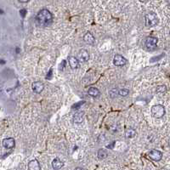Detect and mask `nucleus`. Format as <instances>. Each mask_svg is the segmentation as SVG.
I'll list each match as a JSON object with an SVG mask.
<instances>
[{"label": "nucleus", "instance_id": "obj_1", "mask_svg": "<svg viewBox=\"0 0 170 170\" xmlns=\"http://www.w3.org/2000/svg\"><path fill=\"white\" fill-rule=\"evenodd\" d=\"M35 21H36V23L37 26L45 27L49 26L52 23L53 15L49 12V10H48L47 9H43L36 15Z\"/></svg>", "mask_w": 170, "mask_h": 170}, {"label": "nucleus", "instance_id": "obj_2", "mask_svg": "<svg viewBox=\"0 0 170 170\" xmlns=\"http://www.w3.org/2000/svg\"><path fill=\"white\" fill-rule=\"evenodd\" d=\"M145 26L149 27H152L157 25L158 23V18L155 13H148L145 15Z\"/></svg>", "mask_w": 170, "mask_h": 170}, {"label": "nucleus", "instance_id": "obj_3", "mask_svg": "<svg viewBox=\"0 0 170 170\" xmlns=\"http://www.w3.org/2000/svg\"><path fill=\"white\" fill-rule=\"evenodd\" d=\"M151 114L154 117L161 118L165 114V108L162 105H155L151 107Z\"/></svg>", "mask_w": 170, "mask_h": 170}, {"label": "nucleus", "instance_id": "obj_4", "mask_svg": "<svg viewBox=\"0 0 170 170\" xmlns=\"http://www.w3.org/2000/svg\"><path fill=\"white\" fill-rule=\"evenodd\" d=\"M157 38L155 37H148L145 39V47L149 50H153L157 48Z\"/></svg>", "mask_w": 170, "mask_h": 170}, {"label": "nucleus", "instance_id": "obj_5", "mask_svg": "<svg viewBox=\"0 0 170 170\" xmlns=\"http://www.w3.org/2000/svg\"><path fill=\"white\" fill-rule=\"evenodd\" d=\"M148 157L150 159H151L152 161L155 162H158L162 159L163 157V153L160 151L157 150H151L149 153H148Z\"/></svg>", "mask_w": 170, "mask_h": 170}, {"label": "nucleus", "instance_id": "obj_6", "mask_svg": "<svg viewBox=\"0 0 170 170\" xmlns=\"http://www.w3.org/2000/svg\"><path fill=\"white\" fill-rule=\"evenodd\" d=\"M113 63L117 67H123L127 64V60L121 55H117L113 59Z\"/></svg>", "mask_w": 170, "mask_h": 170}, {"label": "nucleus", "instance_id": "obj_7", "mask_svg": "<svg viewBox=\"0 0 170 170\" xmlns=\"http://www.w3.org/2000/svg\"><path fill=\"white\" fill-rule=\"evenodd\" d=\"M77 57H78V60L81 61V62H86L89 61V54L87 50L85 49H81L79 52H78V55H77Z\"/></svg>", "mask_w": 170, "mask_h": 170}, {"label": "nucleus", "instance_id": "obj_8", "mask_svg": "<svg viewBox=\"0 0 170 170\" xmlns=\"http://www.w3.org/2000/svg\"><path fill=\"white\" fill-rule=\"evenodd\" d=\"M32 89H33V91L34 93L40 94L43 90L44 85H43V83L42 82H38V81L37 82H34L33 85H32Z\"/></svg>", "mask_w": 170, "mask_h": 170}, {"label": "nucleus", "instance_id": "obj_9", "mask_svg": "<svg viewBox=\"0 0 170 170\" xmlns=\"http://www.w3.org/2000/svg\"><path fill=\"white\" fill-rule=\"evenodd\" d=\"M15 139L13 138H6L3 140V145L6 149H11L15 146Z\"/></svg>", "mask_w": 170, "mask_h": 170}, {"label": "nucleus", "instance_id": "obj_10", "mask_svg": "<svg viewBox=\"0 0 170 170\" xmlns=\"http://www.w3.org/2000/svg\"><path fill=\"white\" fill-rule=\"evenodd\" d=\"M79 61H80L74 56H69L68 58V62L71 69H77L79 67Z\"/></svg>", "mask_w": 170, "mask_h": 170}, {"label": "nucleus", "instance_id": "obj_11", "mask_svg": "<svg viewBox=\"0 0 170 170\" xmlns=\"http://www.w3.org/2000/svg\"><path fill=\"white\" fill-rule=\"evenodd\" d=\"M83 40H84L88 44H90V45L95 44V37L93 36V34L91 33H89V32L84 35Z\"/></svg>", "mask_w": 170, "mask_h": 170}, {"label": "nucleus", "instance_id": "obj_12", "mask_svg": "<svg viewBox=\"0 0 170 170\" xmlns=\"http://www.w3.org/2000/svg\"><path fill=\"white\" fill-rule=\"evenodd\" d=\"M83 117H84V112L83 111H78L77 112L74 117H73V122L75 123H81L83 121Z\"/></svg>", "mask_w": 170, "mask_h": 170}, {"label": "nucleus", "instance_id": "obj_13", "mask_svg": "<svg viewBox=\"0 0 170 170\" xmlns=\"http://www.w3.org/2000/svg\"><path fill=\"white\" fill-rule=\"evenodd\" d=\"M28 169L29 170H40V164L39 162L37 159H33L29 162L28 163Z\"/></svg>", "mask_w": 170, "mask_h": 170}, {"label": "nucleus", "instance_id": "obj_14", "mask_svg": "<svg viewBox=\"0 0 170 170\" xmlns=\"http://www.w3.org/2000/svg\"><path fill=\"white\" fill-rule=\"evenodd\" d=\"M63 166H64V163L60 158H55L52 162V167L54 169H61Z\"/></svg>", "mask_w": 170, "mask_h": 170}, {"label": "nucleus", "instance_id": "obj_15", "mask_svg": "<svg viewBox=\"0 0 170 170\" xmlns=\"http://www.w3.org/2000/svg\"><path fill=\"white\" fill-rule=\"evenodd\" d=\"M88 94H89V95H90L92 97H97L98 95H100V91L98 89L91 87L88 89Z\"/></svg>", "mask_w": 170, "mask_h": 170}, {"label": "nucleus", "instance_id": "obj_16", "mask_svg": "<svg viewBox=\"0 0 170 170\" xmlns=\"http://www.w3.org/2000/svg\"><path fill=\"white\" fill-rule=\"evenodd\" d=\"M125 136L127 138H129V139H132L134 137L136 136V132L135 130L132 129H128L125 132Z\"/></svg>", "mask_w": 170, "mask_h": 170}, {"label": "nucleus", "instance_id": "obj_17", "mask_svg": "<svg viewBox=\"0 0 170 170\" xmlns=\"http://www.w3.org/2000/svg\"><path fill=\"white\" fill-rule=\"evenodd\" d=\"M107 155H108L107 151L105 150H104V149H101L98 151V157L100 159H101V160L105 159V157H107Z\"/></svg>", "mask_w": 170, "mask_h": 170}, {"label": "nucleus", "instance_id": "obj_18", "mask_svg": "<svg viewBox=\"0 0 170 170\" xmlns=\"http://www.w3.org/2000/svg\"><path fill=\"white\" fill-rule=\"evenodd\" d=\"M167 91V88L165 85H159L156 88V92L157 94H164Z\"/></svg>", "mask_w": 170, "mask_h": 170}, {"label": "nucleus", "instance_id": "obj_19", "mask_svg": "<svg viewBox=\"0 0 170 170\" xmlns=\"http://www.w3.org/2000/svg\"><path fill=\"white\" fill-rule=\"evenodd\" d=\"M129 89H119V90H118V95H119L120 96H123V97L127 96V95H129Z\"/></svg>", "mask_w": 170, "mask_h": 170}, {"label": "nucleus", "instance_id": "obj_20", "mask_svg": "<svg viewBox=\"0 0 170 170\" xmlns=\"http://www.w3.org/2000/svg\"><path fill=\"white\" fill-rule=\"evenodd\" d=\"M109 94H110V95H111V97H116L117 95H118V90L117 89H111L110 92H109Z\"/></svg>", "mask_w": 170, "mask_h": 170}, {"label": "nucleus", "instance_id": "obj_21", "mask_svg": "<svg viewBox=\"0 0 170 170\" xmlns=\"http://www.w3.org/2000/svg\"><path fill=\"white\" fill-rule=\"evenodd\" d=\"M84 103V101H82V102H78V103H77V104H75L74 105H72V108H74V109H78Z\"/></svg>", "mask_w": 170, "mask_h": 170}, {"label": "nucleus", "instance_id": "obj_22", "mask_svg": "<svg viewBox=\"0 0 170 170\" xmlns=\"http://www.w3.org/2000/svg\"><path fill=\"white\" fill-rule=\"evenodd\" d=\"M20 14H21V15L22 17H25V15H27V9H21V10H20Z\"/></svg>", "mask_w": 170, "mask_h": 170}, {"label": "nucleus", "instance_id": "obj_23", "mask_svg": "<svg viewBox=\"0 0 170 170\" xmlns=\"http://www.w3.org/2000/svg\"><path fill=\"white\" fill-rule=\"evenodd\" d=\"M52 71H53V70H52V69H50V70H49V73H48V74H47V76H46V78H47V79H50V78H51Z\"/></svg>", "mask_w": 170, "mask_h": 170}, {"label": "nucleus", "instance_id": "obj_24", "mask_svg": "<svg viewBox=\"0 0 170 170\" xmlns=\"http://www.w3.org/2000/svg\"><path fill=\"white\" fill-rule=\"evenodd\" d=\"M65 64H66V61H63L62 63H61V65L60 66V68H61L60 70H63V67H65Z\"/></svg>", "mask_w": 170, "mask_h": 170}, {"label": "nucleus", "instance_id": "obj_25", "mask_svg": "<svg viewBox=\"0 0 170 170\" xmlns=\"http://www.w3.org/2000/svg\"><path fill=\"white\" fill-rule=\"evenodd\" d=\"M19 2H21V3H27L29 0H18Z\"/></svg>", "mask_w": 170, "mask_h": 170}, {"label": "nucleus", "instance_id": "obj_26", "mask_svg": "<svg viewBox=\"0 0 170 170\" xmlns=\"http://www.w3.org/2000/svg\"><path fill=\"white\" fill-rule=\"evenodd\" d=\"M139 1H140V2H145L146 0H139Z\"/></svg>", "mask_w": 170, "mask_h": 170}, {"label": "nucleus", "instance_id": "obj_27", "mask_svg": "<svg viewBox=\"0 0 170 170\" xmlns=\"http://www.w3.org/2000/svg\"><path fill=\"white\" fill-rule=\"evenodd\" d=\"M168 3L170 5V0H168Z\"/></svg>", "mask_w": 170, "mask_h": 170}, {"label": "nucleus", "instance_id": "obj_28", "mask_svg": "<svg viewBox=\"0 0 170 170\" xmlns=\"http://www.w3.org/2000/svg\"><path fill=\"white\" fill-rule=\"evenodd\" d=\"M169 146H170V139H169Z\"/></svg>", "mask_w": 170, "mask_h": 170}, {"label": "nucleus", "instance_id": "obj_29", "mask_svg": "<svg viewBox=\"0 0 170 170\" xmlns=\"http://www.w3.org/2000/svg\"><path fill=\"white\" fill-rule=\"evenodd\" d=\"M169 36H170V32H169Z\"/></svg>", "mask_w": 170, "mask_h": 170}]
</instances>
